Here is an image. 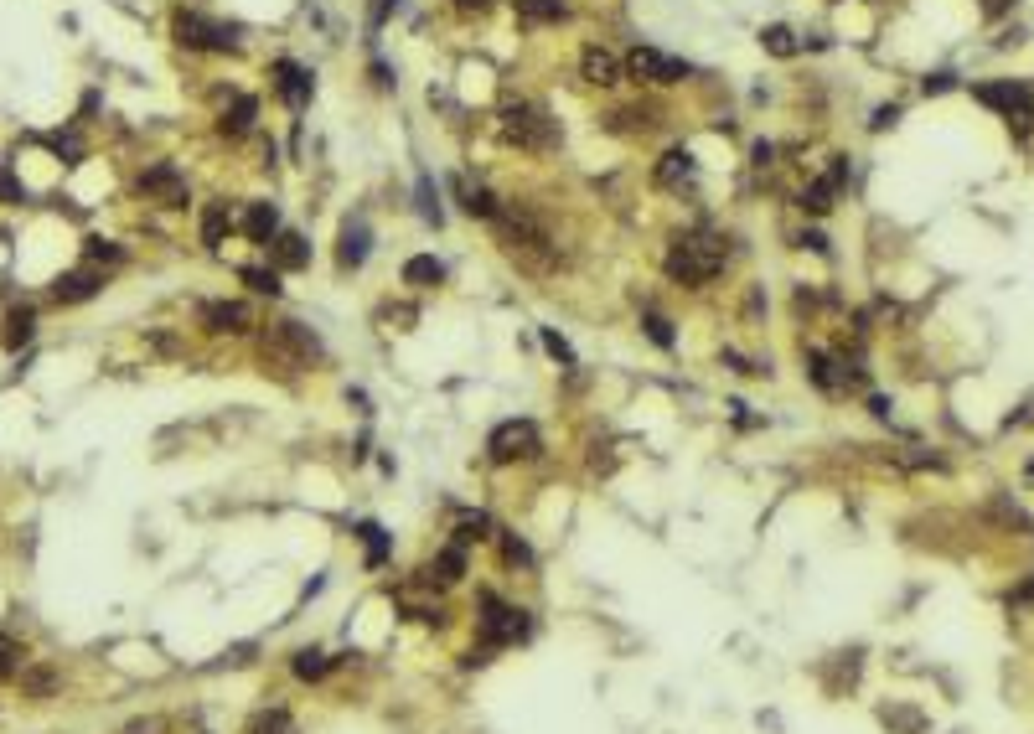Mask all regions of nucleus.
I'll list each match as a JSON object with an SVG mask.
<instances>
[{"label":"nucleus","mask_w":1034,"mask_h":734,"mask_svg":"<svg viewBox=\"0 0 1034 734\" xmlns=\"http://www.w3.org/2000/svg\"><path fill=\"white\" fill-rule=\"evenodd\" d=\"M729 259V243L719 233H683L673 249H667V280H678L688 290H704Z\"/></svg>","instance_id":"f257e3e1"},{"label":"nucleus","mask_w":1034,"mask_h":734,"mask_svg":"<svg viewBox=\"0 0 1034 734\" xmlns=\"http://www.w3.org/2000/svg\"><path fill=\"white\" fill-rule=\"evenodd\" d=\"M259 352H264L269 367H285V373H306V367L321 357V342L311 336V326H300V321H275V326H264Z\"/></svg>","instance_id":"f03ea898"},{"label":"nucleus","mask_w":1034,"mask_h":734,"mask_svg":"<svg viewBox=\"0 0 1034 734\" xmlns=\"http://www.w3.org/2000/svg\"><path fill=\"white\" fill-rule=\"evenodd\" d=\"M502 130H507V140H517L523 150H554L559 145V125L549 119V109L528 104V99H517V104L502 109Z\"/></svg>","instance_id":"7ed1b4c3"},{"label":"nucleus","mask_w":1034,"mask_h":734,"mask_svg":"<svg viewBox=\"0 0 1034 734\" xmlns=\"http://www.w3.org/2000/svg\"><path fill=\"white\" fill-rule=\"evenodd\" d=\"M171 37L192 52H233L238 47V26H223V21H207L202 11H176L171 16Z\"/></svg>","instance_id":"20e7f679"},{"label":"nucleus","mask_w":1034,"mask_h":734,"mask_svg":"<svg viewBox=\"0 0 1034 734\" xmlns=\"http://www.w3.org/2000/svg\"><path fill=\"white\" fill-rule=\"evenodd\" d=\"M538 424L533 419H507L492 430V440H486V455H492L497 466H512V461H533L538 455Z\"/></svg>","instance_id":"39448f33"},{"label":"nucleus","mask_w":1034,"mask_h":734,"mask_svg":"<svg viewBox=\"0 0 1034 734\" xmlns=\"http://www.w3.org/2000/svg\"><path fill=\"white\" fill-rule=\"evenodd\" d=\"M626 73H631L636 83H652V88H667V83H683V78H693V68L683 63V57H673V52H657V47H636V52L626 57Z\"/></svg>","instance_id":"423d86ee"},{"label":"nucleus","mask_w":1034,"mask_h":734,"mask_svg":"<svg viewBox=\"0 0 1034 734\" xmlns=\"http://www.w3.org/2000/svg\"><path fill=\"white\" fill-rule=\"evenodd\" d=\"M972 99L998 109V114H1009V119H1034V99H1029V88L1014 83V78H998V83H978L972 88Z\"/></svg>","instance_id":"0eeeda50"},{"label":"nucleus","mask_w":1034,"mask_h":734,"mask_svg":"<svg viewBox=\"0 0 1034 734\" xmlns=\"http://www.w3.org/2000/svg\"><path fill=\"white\" fill-rule=\"evenodd\" d=\"M481 636H486V647H507V641H517L528 631V621H523V610H512V605H502L497 595H481Z\"/></svg>","instance_id":"6e6552de"},{"label":"nucleus","mask_w":1034,"mask_h":734,"mask_svg":"<svg viewBox=\"0 0 1034 734\" xmlns=\"http://www.w3.org/2000/svg\"><path fill=\"white\" fill-rule=\"evenodd\" d=\"M140 192L156 197L161 207H187V176H181L171 161H156L140 171Z\"/></svg>","instance_id":"1a4fd4ad"},{"label":"nucleus","mask_w":1034,"mask_h":734,"mask_svg":"<svg viewBox=\"0 0 1034 734\" xmlns=\"http://www.w3.org/2000/svg\"><path fill=\"white\" fill-rule=\"evenodd\" d=\"M202 326L212 336H243V331H254V311L243 300H212L202 305Z\"/></svg>","instance_id":"9d476101"},{"label":"nucleus","mask_w":1034,"mask_h":734,"mask_svg":"<svg viewBox=\"0 0 1034 734\" xmlns=\"http://www.w3.org/2000/svg\"><path fill=\"white\" fill-rule=\"evenodd\" d=\"M848 181V156H833V166L812 181V187H802V212H812V218H823V212L833 207L838 187Z\"/></svg>","instance_id":"9b49d317"},{"label":"nucleus","mask_w":1034,"mask_h":734,"mask_svg":"<svg viewBox=\"0 0 1034 734\" xmlns=\"http://www.w3.org/2000/svg\"><path fill=\"white\" fill-rule=\"evenodd\" d=\"M269 78H275V94H280L290 109H306V104H311V73L300 68V63H290V57H280V63L269 68Z\"/></svg>","instance_id":"f8f14e48"},{"label":"nucleus","mask_w":1034,"mask_h":734,"mask_svg":"<svg viewBox=\"0 0 1034 734\" xmlns=\"http://www.w3.org/2000/svg\"><path fill=\"white\" fill-rule=\"evenodd\" d=\"M807 378L823 388V393H843V388H848V367H843L833 352L812 347V352H807Z\"/></svg>","instance_id":"ddd939ff"},{"label":"nucleus","mask_w":1034,"mask_h":734,"mask_svg":"<svg viewBox=\"0 0 1034 734\" xmlns=\"http://www.w3.org/2000/svg\"><path fill=\"white\" fill-rule=\"evenodd\" d=\"M580 73H585V83H595V88H611V83H621L626 63H621L616 52H605V47H585V57H580Z\"/></svg>","instance_id":"4468645a"},{"label":"nucleus","mask_w":1034,"mask_h":734,"mask_svg":"<svg viewBox=\"0 0 1034 734\" xmlns=\"http://www.w3.org/2000/svg\"><path fill=\"white\" fill-rule=\"evenodd\" d=\"M99 285H104V274H99V269H73V274H63V280L52 285V300H63V305L94 300V295H99Z\"/></svg>","instance_id":"2eb2a0df"},{"label":"nucleus","mask_w":1034,"mask_h":734,"mask_svg":"<svg viewBox=\"0 0 1034 734\" xmlns=\"http://www.w3.org/2000/svg\"><path fill=\"white\" fill-rule=\"evenodd\" d=\"M419 574H424V585H455V579L466 574V548H461V543H450L445 554H440L430 569H419Z\"/></svg>","instance_id":"dca6fc26"},{"label":"nucleus","mask_w":1034,"mask_h":734,"mask_svg":"<svg viewBox=\"0 0 1034 734\" xmlns=\"http://www.w3.org/2000/svg\"><path fill=\"white\" fill-rule=\"evenodd\" d=\"M243 233H249L254 243H269L280 233V207L275 202H254L249 212H243Z\"/></svg>","instance_id":"f3484780"},{"label":"nucleus","mask_w":1034,"mask_h":734,"mask_svg":"<svg viewBox=\"0 0 1034 734\" xmlns=\"http://www.w3.org/2000/svg\"><path fill=\"white\" fill-rule=\"evenodd\" d=\"M362 259H368V223H362V218H352V223L342 228V249H337V264H342V269H362Z\"/></svg>","instance_id":"a211bd4d"},{"label":"nucleus","mask_w":1034,"mask_h":734,"mask_svg":"<svg viewBox=\"0 0 1034 734\" xmlns=\"http://www.w3.org/2000/svg\"><path fill=\"white\" fill-rule=\"evenodd\" d=\"M269 254H275L280 269H306L311 264V249H306V238H300V233H275V238H269Z\"/></svg>","instance_id":"6ab92c4d"},{"label":"nucleus","mask_w":1034,"mask_h":734,"mask_svg":"<svg viewBox=\"0 0 1034 734\" xmlns=\"http://www.w3.org/2000/svg\"><path fill=\"white\" fill-rule=\"evenodd\" d=\"M455 197H461V207L471 212V218H486V223H492L497 212H502V207H497V197L486 192V187H471L466 176H455Z\"/></svg>","instance_id":"aec40b11"},{"label":"nucleus","mask_w":1034,"mask_h":734,"mask_svg":"<svg viewBox=\"0 0 1034 734\" xmlns=\"http://www.w3.org/2000/svg\"><path fill=\"white\" fill-rule=\"evenodd\" d=\"M693 171H698V166H693V150H683V145L667 150V156L657 161V181H662V187H683V181H693Z\"/></svg>","instance_id":"412c9836"},{"label":"nucleus","mask_w":1034,"mask_h":734,"mask_svg":"<svg viewBox=\"0 0 1034 734\" xmlns=\"http://www.w3.org/2000/svg\"><path fill=\"white\" fill-rule=\"evenodd\" d=\"M445 280V264L435 259V254H414L409 264H404V285H414V290H430V285H440Z\"/></svg>","instance_id":"4be33fe9"},{"label":"nucleus","mask_w":1034,"mask_h":734,"mask_svg":"<svg viewBox=\"0 0 1034 734\" xmlns=\"http://www.w3.org/2000/svg\"><path fill=\"white\" fill-rule=\"evenodd\" d=\"M254 114H259V104H254L249 94H238L233 109H223L218 130H223V135H249V130H254Z\"/></svg>","instance_id":"5701e85b"},{"label":"nucleus","mask_w":1034,"mask_h":734,"mask_svg":"<svg viewBox=\"0 0 1034 734\" xmlns=\"http://www.w3.org/2000/svg\"><path fill=\"white\" fill-rule=\"evenodd\" d=\"M569 6L564 0H517V21L523 26H543V21H564Z\"/></svg>","instance_id":"b1692460"},{"label":"nucleus","mask_w":1034,"mask_h":734,"mask_svg":"<svg viewBox=\"0 0 1034 734\" xmlns=\"http://www.w3.org/2000/svg\"><path fill=\"white\" fill-rule=\"evenodd\" d=\"M32 331H37V311H32V305H16V311L6 316V331H0V336H6V347L16 352V347L32 342Z\"/></svg>","instance_id":"393cba45"},{"label":"nucleus","mask_w":1034,"mask_h":734,"mask_svg":"<svg viewBox=\"0 0 1034 734\" xmlns=\"http://www.w3.org/2000/svg\"><path fill=\"white\" fill-rule=\"evenodd\" d=\"M228 228H233V218H228V202H212V207L202 212V243H207V249H218Z\"/></svg>","instance_id":"a878e982"},{"label":"nucleus","mask_w":1034,"mask_h":734,"mask_svg":"<svg viewBox=\"0 0 1034 734\" xmlns=\"http://www.w3.org/2000/svg\"><path fill=\"white\" fill-rule=\"evenodd\" d=\"M760 42H766V52H776V57H792V52H797V32H792V26H766Z\"/></svg>","instance_id":"bb28decb"},{"label":"nucleus","mask_w":1034,"mask_h":734,"mask_svg":"<svg viewBox=\"0 0 1034 734\" xmlns=\"http://www.w3.org/2000/svg\"><path fill=\"white\" fill-rule=\"evenodd\" d=\"M249 734H295V719H290L285 709H264V714L254 719Z\"/></svg>","instance_id":"cd10ccee"},{"label":"nucleus","mask_w":1034,"mask_h":734,"mask_svg":"<svg viewBox=\"0 0 1034 734\" xmlns=\"http://www.w3.org/2000/svg\"><path fill=\"white\" fill-rule=\"evenodd\" d=\"M243 285L254 295H280V274L275 269H243Z\"/></svg>","instance_id":"c85d7f7f"},{"label":"nucleus","mask_w":1034,"mask_h":734,"mask_svg":"<svg viewBox=\"0 0 1034 734\" xmlns=\"http://www.w3.org/2000/svg\"><path fill=\"white\" fill-rule=\"evenodd\" d=\"M16 667H21V647L0 631V678H16Z\"/></svg>","instance_id":"c756f323"},{"label":"nucleus","mask_w":1034,"mask_h":734,"mask_svg":"<svg viewBox=\"0 0 1034 734\" xmlns=\"http://www.w3.org/2000/svg\"><path fill=\"white\" fill-rule=\"evenodd\" d=\"M642 326H647V336H652L657 347H673V321H667V316L647 311V321H642Z\"/></svg>","instance_id":"7c9ffc66"},{"label":"nucleus","mask_w":1034,"mask_h":734,"mask_svg":"<svg viewBox=\"0 0 1034 734\" xmlns=\"http://www.w3.org/2000/svg\"><path fill=\"white\" fill-rule=\"evenodd\" d=\"M83 254H88V264H99V259H104V264H119V259H125V254H119L114 243H104V238H88Z\"/></svg>","instance_id":"2f4dec72"},{"label":"nucleus","mask_w":1034,"mask_h":734,"mask_svg":"<svg viewBox=\"0 0 1034 734\" xmlns=\"http://www.w3.org/2000/svg\"><path fill=\"white\" fill-rule=\"evenodd\" d=\"M419 218H424V223H440V202H435V192H430V176H419Z\"/></svg>","instance_id":"473e14b6"},{"label":"nucleus","mask_w":1034,"mask_h":734,"mask_svg":"<svg viewBox=\"0 0 1034 734\" xmlns=\"http://www.w3.org/2000/svg\"><path fill=\"white\" fill-rule=\"evenodd\" d=\"M321 672H326L321 652H295V678H321Z\"/></svg>","instance_id":"72a5a7b5"},{"label":"nucleus","mask_w":1034,"mask_h":734,"mask_svg":"<svg viewBox=\"0 0 1034 734\" xmlns=\"http://www.w3.org/2000/svg\"><path fill=\"white\" fill-rule=\"evenodd\" d=\"M885 724L910 729V734H921V729H926V719H921V714H910V709H885Z\"/></svg>","instance_id":"f704fd0d"},{"label":"nucleus","mask_w":1034,"mask_h":734,"mask_svg":"<svg viewBox=\"0 0 1034 734\" xmlns=\"http://www.w3.org/2000/svg\"><path fill=\"white\" fill-rule=\"evenodd\" d=\"M486 528H492V523H486V517H466V523H461V528H455V543H461V548H466L471 538H486Z\"/></svg>","instance_id":"c9c22d12"},{"label":"nucleus","mask_w":1034,"mask_h":734,"mask_svg":"<svg viewBox=\"0 0 1034 734\" xmlns=\"http://www.w3.org/2000/svg\"><path fill=\"white\" fill-rule=\"evenodd\" d=\"M502 554H507V564H533V554H528V543H523V538H512V533L502 538Z\"/></svg>","instance_id":"e433bc0d"},{"label":"nucleus","mask_w":1034,"mask_h":734,"mask_svg":"<svg viewBox=\"0 0 1034 734\" xmlns=\"http://www.w3.org/2000/svg\"><path fill=\"white\" fill-rule=\"evenodd\" d=\"M393 6H399V0H368V32H383V21H388Z\"/></svg>","instance_id":"4c0bfd02"},{"label":"nucleus","mask_w":1034,"mask_h":734,"mask_svg":"<svg viewBox=\"0 0 1034 734\" xmlns=\"http://www.w3.org/2000/svg\"><path fill=\"white\" fill-rule=\"evenodd\" d=\"M0 202H21V181L6 171V161H0Z\"/></svg>","instance_id":"58836bf2"},{"label":"nucleus","mask_w":1034,"mask_h":734,"mask_svg":"<svg viewBox=\"0 0 1034 734\" xmlns=\"http://www.w3.org/2000/svg\"><path fill=\"white\" fill-rule=\"evenodd\" d=\"M357 533H362V538H368V559L378 564V559H383V528H373V523H362Z\"/></svg>","instance_id":"ea45409f"},{"label":"nucleus","mask_w":1034,"mask_h":734,"mask_svg":"<svg viewBox=\"0 0 1034 734\" xmlns=\"http://www.w3.org/2000/svg\"><path fill=\"white\" fill-rule=\"evenodd\" d=\"M52 150H57V156H68V161H78V156H83L78 135H52Z\"/></svg>","instance_id":"a19ab883"},{"label":"nucleus","mask_w":1034,"mask_h":734,"mask_svg":"<svg viewBox=\"0 0 1034 734\" xmlns=\"http://www.w3.org/2000/svg\"><path fill=\"white\" fill-rule=\"evenodd\" d=\"M543 347H549V352H554L559 362H569V367H574V352L564 347V336H559V331H543Z\"/></svg>","instance_id":"79ce46f5"},{"label":"nucleus","mask_w":1034,"mask_h":734,"mask_svg":"<svg viewBox=\"0 0 1034 734\" xmlns=\"http://www.w3.org/2000/svg\"><path fill=\"white\" fill-rule=\"evenodd\" d=\"M952 83H957L952 73H931V78H926V94H947Z\"/></svg>","instance_id":"37998d69"},{"label":"nucleus","mask_w":1034,"mask_h":734,"mask_svg":"<svg viewBox=\"0 0 1034 734\" xmlns=\"http://www.w3.org/2000/svg\"><path fill=\"white\" fill-rule=\"evenodd\" d=\"M895 119H900V109L890 104V109H879V114L869 119V130H885V125H895Z\"/></svg>","instance_id":"c03bdc74"},{"label":"nucleus","mask_w":1034,"mask_h":734,"mask_svg":"<svg viewBox=\"0 0 1034 734\" xmlns=\"http://www.w3.org/2000/svg\"><path fill=\"white\" fill-rule=\"evenodd\" d=\"M802 243H807L812 254H828V238H823V233H802Z\"/></svg>","instance_id":"a18cd8bd"},{"label":"nucleus","mask_w":1034,"mask_h":734,"mask_svg":"<svg viewBox=\"0 0 1034 734\" xmlns=\"http://www.w3.org/2000/svg\"><path fill=\"white\" fill-rule=\"evenodd\" d=\"M771 156H776V145L760 140V145H755V166H771Z\"/></svg>","instance_id":"49530a36"},{"label":"nucleus","mask_w":1034,"mask_h":734,"mask_svg":"<svg viewBox=\"0 0 1034 734\" xmlns=\"http://www.w3.org/2000/svg\"><path fill=\"white\" fill-rule=\"evenodd\" d=\"M455 6H461V11H486L492 0H455Z\"/></svg>","instance_id":"de8ad7c7"},{"label":"nucleus","mask_w":1034,"mask_h":734,"mask_svg":"<svg viewBox=\"0 0 1034 734\" xmlns=\"http://www.w3.org/2000/svg\"><path fill=\"white\" fill-rule=\"evenodd\" d=\"M1024 600H1034V579H1029V585H1024L1019 595H1014V605H1024Z\"/></svg>","instance_id":"09e8293b"},{"label":"nucleus","mask_w":1034,"mask_h":734,"mask_svg":"<svg viewBox=\"0 0 1034 734\" xmlns=\"http://www.w3.org/2000/svg\"><path fill=\"white\" fill-rule=\"evenodd\" d=\"M1003 6H1009V0H988V16H998Z\"/></svg>","instance_id":"8fccbe9b"},{"label":"nucleus","mask_w":1034,"mask_h":734,"mask_svg":"<svg viewBox=\"0 0 1034 734\" xmlns=\"http://www.w3.org/2000/svg\"><path fill=\"white\" fill-rule=\"evenodd\" d=\"M1029 471H1034V466H1029Z\"/></svg>","instance_id":"3c124183"}]
</instances>
